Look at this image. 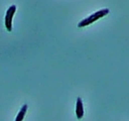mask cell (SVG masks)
<instances>
[{"label": "cell", "mask_w": 129, "mask_h": 121, "mask_svg": "<svg viewBox=\"0 0 129 121\" xmlns=\"http://www.w3.org/2000/svg\"><path fill=\"white\" fill-rule=\"evenodd\" d=\"M108 13H109V9H107V8L96 11L95 13L92 14L91 15L89 16V17L82 20V21L78 23V27H83L88 26L89 24L94 23V21H96V20H98L99 18H102V17H103V16L107 15Z\"/></svg>", "instance_id": "1"}, {"label": "cell", "mask_w": 129, "mask_h": 121, "mask_svg": "<svg viewBox=\"0 0 129 121\" xmlns=\"http://www.w3.org/2000/svg\"><path fill=\"white\" fill-rule=\"evenodd\" d=\"M16 11V6L11 5L8 10L7 11V13L5 15V26L8 32L12 31V19H13V16Z\"/></svg>", "instance_id": "2"}, {"label": "cell", "mask_w": 129, "mask_h": 121, "mask_svg": "<svg viewBox=\"0 0 129 121\" xmlns=\"http://www.w3.org/2000/svg\"><path fill=\"white\" fill-rule=\"evenodd\" d=\"M75 113H76V116L78 119H82L83 115H84V107H83V103L82 100L81 98L77 99V103H76V110H75Z\"/></svg>", "instance_id": "3"}, {"label": "cell", "mask_w": 129, "mask_h": 121, "mask_svg": "<svg viewBox=\"0 0 129 121\" xmlns=\"http://www.w3.org/2000/svg\"><path fill=\"white\" fill-rule=\"evenodd\" d=\"M27 108H28L27 105L24 104L23 106L21 107V109L19 110V111L17 114V116H16L15 121H23V119H24V117H25V115H26V113L27 111Z\"/></svg>", "instance_id": "4"}]
</instances>
